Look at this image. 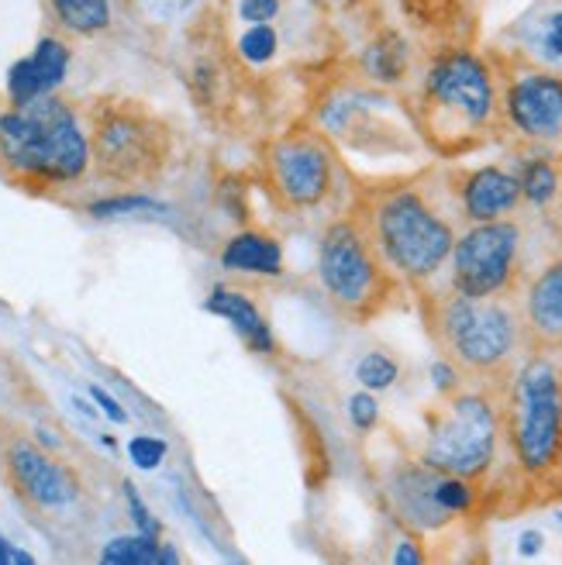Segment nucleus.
Listing matches in <instances>:
<instances>
[{"mask_svg":"<svg viewBox=\"0 0 562 565\" xmlns=\"http://www.w3.org/2000/svg\"><path fill=\"white\" fill-rule=\"evenodd\" d=\"M503 441L531 487L562 476V365L552 352H524L503 383Z\"/></svg>","mask_w":562,"mask_h":565,"instance_id":"nucleus-5","label":"nucleus"},{"mask_svg":"<svg viewBox=\"0 0 562 565\" xmlns=\"http://www.w3.org/2000/svg\"><path fill=\"white\" fill-rule=\"evenodd\" d=\"M356 214L367 224L383 263L401 282L428 290L448 266L456 245L453 221L442 214L435 196L417 183L373 186L359 196Z\"/></svg>","mask_w":562,"mask_h":565,"instance_id":"nucleus-2","label":"nucleus"},{"mask_svg":"<svg viewBox=\"0 0 562 565\" xmlns=\"http://www.w3.org/2000/svg\"><path fill=\"white\" fill-rule=\"evenodd\" d=\"M177 562H183L180 558V552L170 545V542H162V552H159V565H177Z\"/></svg>","mask_w":562,"mask_h":565,"instance_id":"nucleus-37","label":"nucleus"},{"mask_svg":"<svg viewBox=\"0 0 562 565\" xmlns=\"http://www.w3.org/2000/svg\"><path fill=\"white\" fill-rule=\"evenodd\" d=\"M166 456H170V445H166V438L159 435H135L128 438V459L138 466V469H159L166 462Z\"/></svg>","mask_w":562,"mask_h":565,"instance_id":"nucleus-28","label":"nucleus"},{"mask_svg":"<svg viewBox=\"0 0 562 565\" xmlns=\"http://www.w3.org/2000/svg\"><path fill=\"white\" fill-rule=\"evenodd\" d=\"M159 552H162V539L159 534H118L100 548V562L104 565H159Z\"/></svg>","mask_w":562,"mask_h":565,"instance_id":"nucleus-23","label":"nucleus"},{"mask_svg":"<svg viewBox=\"0 0 562 565\" xmlns=\"http://www.w3.org/2000/svg\"><path fill=\"white\" fill-rule=\"evenodd\" d=\"M518 310L528 352H562V256L531 276Z\"/></svg>","mask_w":562,"mask_h":565,"instance_id":"nucleus-14","label":"nucleus"},{"mask_svg":"<svg viewBox=\"0 0 562 565\" xmlns=\"http://www.w3.org/2000/svg\"><path fill=\"white\" fill-rule=\"evenodd\" d=\"M500 118L524 141H555L562 135V73L521 66L500 90Z\"/></svg>","mask_w":562,"mask_h":565,"instance_id":"nucleus-12","label":"nucleus"},{"mask_svg":"<svg viewBox=\"0 0 562 565\" xmlns=\"http://www.w3.org/2000/svg\"><path fill=\"white\" fill-rule=\"evenodd\" d=\"M521 52L536 66L562 73V8L524 21V28H521Z\"/></svg>","mask_w":562,"mask_h":565,"instance_id":"nucleus-21","label":"nucleus"},{"mask_svg":"<svg viewBox=\"0 0 562 565\" xmlns=\"http://www.w3.org/2000/svg\"><path fill=\"white\" fill-rule=\"evenodd\" d=\"M0 466H4V479L11 493L28 507V511L39 514H60L70 511V507L79 500V479L76 472L52 459L49 451L24 438V435H11L0 448Z\"/></svg>","mask_w":562,"mask_h":565,"instance_id":"nucleus-11","label":"nucleus"},{"mask_svg":"<svg viewBox=\"0 0 562 565\" xmlns=\"http://www.w3.org/2000/svg\"><path fill=\"white\" fill-rule=\"evenodd\" d=\"M542 548H545V534L539 527H528L518 534V555L521 558H536V555H542Z\"/></svg>","mask_w":562,"mask_h":565,"instance_id":"nucleus-35","label":"nucleus"},{"mask_svg":"<svg viewBox=\"0 0 562 565\" xmlns=\"http://www.w3.org/2000/svg\"><path fill=\"white\" fill-rule=\"evenodd\" d=\"M346 411H349V424L359 435L373 431L380 424V401H377L373 390H356L349 397V404H346Z\"/></svg>","mask_w":562,"mask_h":565,"instance_id":"nucleus-29","label":"nucleus"},{"mask_svg":"<svg viewBox=\"0 0 562 565\" xmlns=\"http://www.w3.org/2000/svg\"><path fill=\"white\" fill-rule=\"evenodd\" d=\"M521 224L511 217L469 224L448 256V287L466 297H503L518 287Z\"/></svg>","mask_w":562,"mask_h":565,"instance_id":"nucleus-10","label":"nucleus"},{"mask_svg":"<svg viewBox=\"0 0 562 565\" xmlns=\"http://www.w3.org/2000/svg\"><path fill=\"white\" fill-rule=\"evenodd\" d=\"M91 177L118 190H146L166 177L177 138L156 110L131 97H97L83 110Z\"/></svg>","mask_w":562,"mask_h":565,"instance_id":"nucleus-6","label":"nucleus"},{"mask_svg":"<svg viewBox=\"0 0 562 565\" xmlns=\"http://www.w3.org/2000/svg\"><path fill=\"white\" fill-rule=\"evenodd\" d=\"M428 376H432V386L442 393V397H448V393H456L466 386V373L459 370V365L448 359V355H438L432 365H428Z\"/></svg>","mask_w":562,"mask_h":565,"instance_id":"nucleus-31","label":"nucleus"},{"mask_svg":"<svg viewBox=\"0 0 562 565\" xmlns=\"http://www.w3.org/2000/svg\"><path fill=\"white\" fill-rule=\"evenodd\" d=\"M0 177L35 196L87 183L91 138L79 110L60 94L11 104L0 115Z\"/></svg>","mask_w":562,"mask_h":565,"instance_id":"nucleus-1","label":"nucleus"},{"mask_svg":"<svg viewBox=\"0 0 562 565\" xmlns=\"http://www.w3.org/2000/svg\"><path fill=\"white\" fill-rule=\"evenodd\" d=\"M91 401L100 407V414L107 417V420H115V424H128V411L110 397V393L104 390V386H91Z\"/></svg>","mask_w":562,"mask_h":565,"instance_id":"nucleus-33","label":"nucleus"},{"mask_svg":"<svg viewBox=\"0 0 562 565\" xmlns=\"http://www.w3.org/2000/svg\"><path fill=\"white\" fill-rule=\"evenodd\" d=\"M555 524H562V511H559V514H555Z\"/></svg>","mask_w":562,"mask_h":565,"instance_id":"nucleus-38","label":"nucleus"},{"mask_svg":"<svg viewBox=\"0 0 562 565\" xmlns=\"http://www.w3.org/2000/svg\"><path fill=\"white\" fill-rule=\"evenodd\" d=\"M435 500H438L453 518H463V514L473 511L476 500H480V490H476V479L442 472V476H438V483H435Z\"/></svg>","mask_w":562,"mask_h":565,"instance_id":"nucleus-25","label":"nucleus"},{"mask_svg":"<svg viewBox=\"0 0 562 565\" xmlns=\"http://www.w3.org/2000/svg\"><path fill=\"white\" fill-rule=\"evenodd\" d=\"M359 66L373 83H383V87H397V83L407 79L411 70V49L397 32H383L377 35L359 55Z\"/></svg>","mask_w":562,"mask_h":565,"instance_id":"nucleus-19","label":"nucleus"},{"mask_svg":"<svg viewBox=\"0 0 562 565\" xmlns=\"http://www.w3.org/2000/svg\"><path fill=\"white\" fill-rule=\"evenodd\" d=\"M146 211H166L156 196H149L146 190H118L110 196H100V201H91L87 204V214L97 217V221H107V217H125V214H146Z\"/></svg>","mask_w":562,"mask_h":565,"instance_id":"nucleus-24","label":"nucleus"},{"mask_svg":"<svg viewBox=\"0 0 562 565\" xmlns=\"http://www.w3.org/2000/svg\"><path fill=\"white\" fill-rule=\"evenodd\" d=\"M279 0H238V21L245 24H273L279 14Z\"/></svg>","mask_w":562,"mask_h":565,"instance_id":"nucleus-32","label":"nucleus"},{"mask_svg":"<svg viewBox=\"0 0 562 565\" xmlns=\"http://www.w3.org/2000/svg\"><path fill=\"white\" fill-rule=\"evenodd\" d=\"M318 279L331 307L359 324L383 315V307L401 287V279L383 263L380 248L373 245L367 224L356 211L328 221V228L321 232Z\"/></svg>","mask_w":562,"mask_h":565,"instance_id":"nucleus-7","label":"nucleus"},{"mask_svg":"<svg viewBox=\"0 0 562 565\" xmlns=\"http://www.w3.org/2000/svg\"><path fill=\"white\" fill-rule=\"evenodd\" d=\"M52 21L63 28L66 35L76 39H97L104 35L110 21H115V8L110 0H45Z\"/></svg>","mask_w":562,"mask_h":565,"instance_id":"nucleus-20","label":"nucleus"},{"mask_svg":"<svg viewBox=\"0 0 562 565\" xmlns=\"http://www.w3.org/2000/svg\"><path fill=\"white\" fill-rule=\"evenodd\" d=\"M356 380H359L362 390L383 393V390H390L393 383L401 380V362L393 355H386V352H367L356 362Z\"/></svg>","mask_w":562,"mask_h":565,"instance_id":"nucleus-26","label":"nucleus"},{"mask_svg":"<svg viewBox=\"0 0 562 565\" xmlns=\"http://www.w3.org/2000/svg\"><path fill=\"white\" fill-rule=\"evenodd\" d=\"M221 266L229 273H245V276H284V245L269 232L245 228L224 242Z\"/></svg>","mask_w":562,"mask_h":565,"instance_id":"nucleus-18","label":"nucleus"},{"mask_svg":"<svg viewBox=\"0 0 562 565\" xmlns=\"http://www.w3.org/2000/svg\"><path fill=\"white\" fill-rule=\"evenodd\" d=\"M235 49H238V55H242L248 66H266V63L276 60L279 35H276L273 24H248L245 32L238 35Z\"/></svg>","mask_w":562,"mask_h":565,"instance_id":"nucleus-27","label":"nucleus"},{"mask_svg":"<svg viewBox=\"0 0 562 565\" xmlns=\"http://www.w3.org/2000/svg\"><path fill=\"white\" fill-rule=\"evenodd\" d=\"M0 565H35V555L18 548L4 531H0Z\"/></svg>","mask_w":562,"mask_h":565,"instance_id":"nucleus-34","label":"nucleus"},{"mask_svg":"<svg viewBox=\"0 0 562 565\" xmlns=\"http://www.w3.org/2000/svg\"><path fill=\"white\" fill-rule=\"evenodd\" d=\"M518 183H521L524 204L549 207L559 196L562 177H559V166L549 156H531V159H521V166H518Z\"/></svg>","mask_w":562,"mask_h":565,"instance_id":"nucleus-22","label":"nucleus"},{"mask_svg":"<svg viewBox=\"0 0 562 565\" xmlns=\"http://www.w3.org/2000/svg\"><path fill=\"white\" fill-rule=\"evenodd\" d=\"M266 186L284 211L307 214L325 207L339 186V152L331 138L311 128L276 135L266 146Z\"/></svg>","mask_w":562,"mask_h":565,"instance_id":"nucleus-9","label":"nucleus"},{"mask_svg":"<svg viewBox=\"0 0 562 565\" xmlns=\"http://www.w3.org/2000/svg\"><path fill=\"white\" fill-rule=\"evenodd\" d=\"M438 476H442L438 469L417 459V462L393 466L383 479L386 511L414 534H432V531H442L453 524V514L435 500Z\"/></svg>","mask_w":562,"mask_h":565,"instance_id":"nucleus-13","label":"nucleus"},{"mask_svg":"<svg viewBox=\"0 0 562 565\" xmlns=\"http://www.w3.org/2000/svg\"><path fill=\"white\" fill-rule=\"evenodd\" d=\"M428 331L442 355L480 383H508L524 355V324L511 294L466 297L448 287L425 300Z\"/></svg>","mask_w":562,"mask_h":565,"instance_id":"nucleus-4","label":"nucleus"},{"mask_svg":"<svg viewBox=\"0 0 562 565\" xmlns=\"http://www.w3.org/2000/svg\"><path fill=\"white\" fill-rule=\"evenodd\" d=\"M73 49L60 35H42L35 49L8 70V100L28 104L35 97L55 94L66 83Z\"/></svg>","mask_w":562,"mask_h":565,"instance_id":"nucleus-16","label":"nucleus"},{"mask_svg":"<svg viewBox=\"0 0 562 565\" xmlns=\"http://www.w3.org/2000/svg\"><path fill=\"white\" fill-rule=\"evenodd\" d=\"M414 121L442 156H459L484 141L503 121L490 63L473 49H442L421 76Z\"/></svg>","mask_w":562,"mask_h":565,"instance_id":"nucleus-3","label":"nucleus"},{"mask_svg":"<svg viewBox=\"0 0 562 565\" xmlns=\"http://www.w3.org/2000/svg\"><path fill=\"white\" fill-rule=\"evenodd\" d=\"M121 490H125V503H128V514H131V521H135V531H146V534H162V524L152 518L149 503L142 500V493H138V487L131 483V479H125Z\"/></svg>","mask_w":562,"mask_h":565,"instance_id":"nucleus-30","label":"nucleus"},{"mask_svg":"<svg viewBox=\"0 0 562 565\" xmlns=\"http://www.w3.org/2000/svg\"><path fill=\"white\" fill-rule=\"evenodd\" d=\"M425 562V552H421L417 539H401L397 548H393V565H421Z\"/></svg>","mask_w":562,"mask_h":565,"instance_id":"nucleus-36","label":"nucleus"},{"mask_svg":"<svg viewBox=\"0 0 562 565\" xmlns=\"http://www.w3.org/2000/svg\"><path fill=\"white\" fill-rule=\"evenodd\" d=\"M503 441V404L487 386H463L442 397V407L428 417L421 462L466 479H484Z\"/></svg>","mask_w":562,"mask_h":565,"instance_id":"nucleus-8","label":"nucleus"},{"mask_svg":"<svg viewBox=\"0 0 562 565\" xmlns=\"http://www.w3.org/2000/svg\"><path fill=\"white\" fill-rule=\"evenodd\" d=\"M456 204L469 224L508 217L521 207L518 173L503 166H476L456 180Z\"/></svg>","mask_w":562,"mask_h":565,"instance_id":"nucleus-15","label":"nucleus"},{"mask_svg":"<svg viewBox=\"0 0 562 565\" xmlns=\"http://www.w3.org/2000/svg\"><path fill=\"white\" fill-rule=\"evenodd\" d=\"M204 310L208 315H218L224 318L242 342L248 345V352L256 355H273L276 352V338H273V328L269 321L263 318V310L256 307L248 294L242 290H232V287H214L204 300Z\"/></svg>","mask_w":562,"mask_h":565,"instance_id":"nucleus-17","label":"nucleus"}]
</instances>
